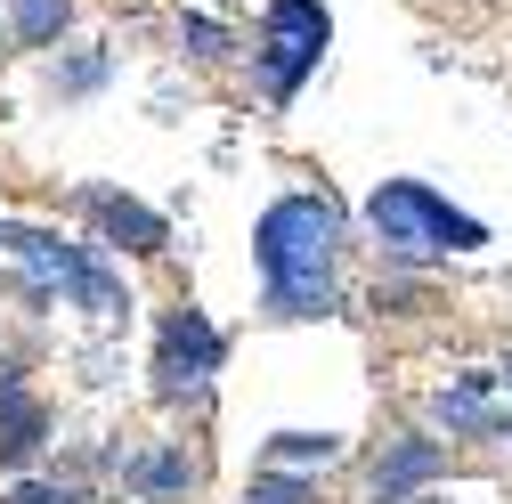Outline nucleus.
Wrapping results in <instances>:
<instances>
[{
  "instance_id": "obj_10",
  "label": "nucleus",
  "mask_w": 512,
  "mask_h": 504,
  "mask_svg": "<svg viewBox=\"0 0 512 504\" xmlns=\"http://www.w3.org/2000/svg\"><path fill=\"white\" fill-rule=\"evenodd\" d=\"M66 17H74V0H17V41L41 49V41L66 33Z\"/></svg>"
},
{
  "instance_id": "obj_3",
  "label": "nucleus",
  "mask_w": 512,
  "mask_h": 504,
  "mask_svg": "<svg viewBox=\"0 0 512 504\" xmlns=\"http://www.w3.org/2000/svg\"><path fill=\"white\" fill-rule=\"evenodd\" d=\"M334 41V17L317 9V0H277L261 17V66H269V98H293L309 82V66L326 57Z\"/></svg>"
},
{
  "instance_id": "obj_9",
  "label": "nucleus",
  "mask_w": 512,
  "mask_h": 504,
  "mask_svg": "<svg viewBox=\"0 0 512 504\" xmlns=\"http://www.w3.org/2000/svg\"><path fill=\"white\" fill-rule=\"evenodd\" d=\"M496 383H504V374L480 366V374H464L456 391H439V423H447V431H488V423H496V407H488Z\"/></svg>"
},
{
  "instance_id": "obj_1",
  "label": "nucleus",
  "mask_w": 512,
  "mask_h": 504,
  "mask_svg": "<svg viewBox=\"0 0 512 504\" xmlns=\"http://www.w3.org/2000/svg\"><path fill=\"white\" fill-rule=\"evenodd\" d=\"M334 252L342 220L326 196H285L252 228V261H261V293L277 318H326L334 309Z\"/></svg>"
},
{
  "instance_id": "obj_13",
  "label": "nucleus",
  "mask_w": 512,
  "mask_h": 504,
  "mask_svg": "<svg viewBox=\"0 0 512 504\" xmlns=\"http://www.w3.org/2000/svg\"><path fill=\"white\" fill-rule=\"evenodd\" d=\"M0 504H74V496H66V488H49V480H25V488H9Z\"/></svg>"
},
{
  "instance_id": "obj_4",
  "label": "nucleus",
  "mask_w": 512,
  "mask_h": 504,
  "mask_svg": "<svg viewBox=\"0 0 512 504\" xmlns=\"http://www.w3.org/2000/svg\"><path fill=\"white\" fill-rule=\"evenodd\" d=\"M0 244L17 252V261L41 277V285H57L66 301H82V309H122V293H114V277L90 261V252H74V244H57V236H41V228H9L0 220Z\"/></svg>"
},
{
  "instance_id": "obj_7",
  "label": "nucleus",
  "mask_w": 512,
  "mask_h": 504,
  "mask_svg": "<svg viewBox=\"0 0 512 504\" xmlns=\"http://www.w3.org/2000/svg\"><path fill=\"white\" fill-rule=\"evenodd\" d=\"M41 431H49L41 399H25L17 383H0V464H33V448H41Z\"/></svg>"
},
{
  "instance_id": "obj_2",
  "label": "nucleus",
  "mask_w": 512,
  "mask_h": 504,
  "mask_svg": "<svg viewBox=\"0 0 512 504\" xmlns=\"http://www.w3.org/2000/svg\"><path fill=\"white\" fill-rule=\"evenodd\" d=\"M366 228L399 252V261H431V252H472L488 244V228L472 212H456L447 196H431L423 179H382L366 196Z\"/></svg>"
},
{
  "instance_id": "obj_6",
  "label": "nucleus",
  "mask_w": 512,
  "mask_h": 504,
  "mask_svg": "<svg viewBox=\"0 0 512 504\" xmlns=\"http://www.w3.org/2000/svg\"><path fill=\"white\" fill-rule=\"evenodd\" d=\"M439 464H447V456H439V439H399V448L374 464V504H399V496H407V488H423Z\"/></svg>"
},
{
  "instance_id": "obj_8",
  "label": "nucleus",
  "mask_w": 512,
  "mask_h": 504,
  "mask_svg": "<svg viewBox=\"0 0 512 504\" xmlns=\"http://www.w3.org/2000/svg\"><path fill=\"white\" fill-rule=\"evenodd\" d=\"M90 212H98V228H106L122 252H163V220H155L147 204H131V196H90Z\"/></svg>"
},
{
  "instance_id": "obj_5",
  "label": "nucleus",
  "mask_w": 512,
  "mask_h": 504,
  "mask_svg": "<svg viewBox=\"0 0 512 504\" xmlns=\"http://www.w3.org/2000/svg\"><path fill=\"white\" fill-rule=\"evenodd\" d=\"M220 374V334L204 309H171L163 318V342H155V391L163 399H204Z\"/></svg>"
},
{
  "instance_id": "obj_15",
  "label": "nucleus",
  "mask_w": 512,
  "mask_h": 504,
  "mask_svg": "<svg viewBox=\"0 0 512 504\" xmlns=\"http://www.w3.org/2000/svg\"><path fill=\"white\" fill-rule=\"evenodd\" d=\"M504 383H512V358H504Z\"/></svg>"
},
{
  "instance_id": "obj_14",
  "label": "nucleus",
  "mask_w": 512,
  "mask_h": 504,
  "mask_svg": "<svg viewBox=\"0 0 512 504\" xmlns=\"http://www.w3.org/2000/svg\"><path fill=\"white\" fill-rule=\"evenodd\" d=\"M139 480H147V488H179L187 464H179V456H155V464H139Z\"/></svg>"
},
{
  "instance_id": "obj_12",
  "label": "nucleus",
  "mask_w": 512,
  "mask_h": 504,
  "mask_svg": "<svg viewBox=\"0 0 512 504\" xmlns=\"http://www.w3.org/2000/svg\"><path fill=\"white\" fill-rule=\"evenodd\" d=\"M244 504H317V488L309 480H285V472H261L244 488Z\"/></svg>"
},
{
  "instance_id": "obj_11",
  "label": "nucleus",
  "mask_w": 512,
  "mask_h": 504,
  "mask_svg": "<svg viewBox=\"0 0 512 504\" xmlns=\"http://www.w3.org/2000/svg\"><path fill=\"white\" fill-rule=\"evenodd\" d=\"M334 448H342V439H326V431H317V439L309 431H285L277 448H269V464H334Z\"/></svg>"
}]
</instances>
